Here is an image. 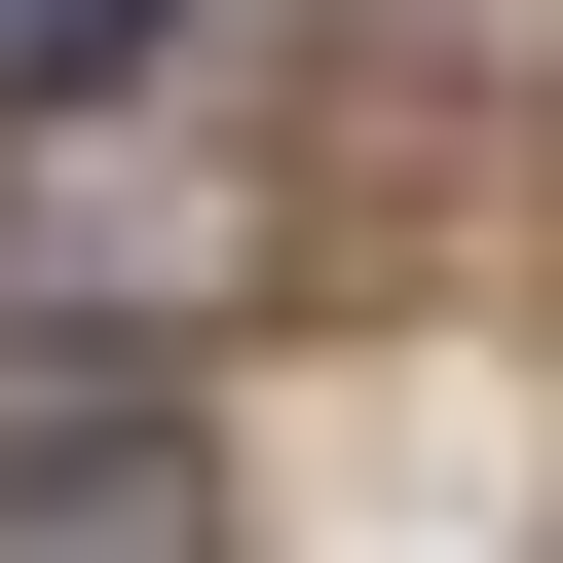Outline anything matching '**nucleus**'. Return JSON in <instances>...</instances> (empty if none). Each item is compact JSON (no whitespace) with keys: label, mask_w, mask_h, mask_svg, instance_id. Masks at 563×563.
Masks as SVG:
<instances>
[{"label":"nucleus","mask_w":563,"mask_h":563,"mask_svg":"<svg viewBox=\"0 0 563 563\" xmlns=\"http://www.w3.org/2000/svg\"><path fill=\"white\" fill-rule=\"evenodd\" d=\"M0 563H188V413L151 376H0Z\"/></svg>","instance_id":"1"}]
</instances>
